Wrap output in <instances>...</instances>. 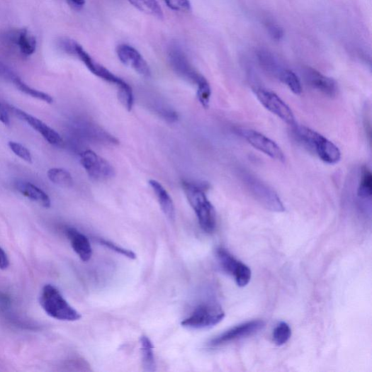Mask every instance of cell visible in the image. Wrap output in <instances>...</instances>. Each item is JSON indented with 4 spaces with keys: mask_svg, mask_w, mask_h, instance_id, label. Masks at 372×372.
Masks as SVG:
<instances>
[{
    "mask_svg": "<svg viewBox=\"0 0 372 372\" xmlns=\"http://www.w3.org/2000/svg\"><path fill=\"white\" fill-rule=\"evenodd\" d=\"M208 188L206 184L183 183L184 191L197 216L200 227L206 233L211 234L216 227V214L205 193Z\"/></svg>",
    "mask_w": 372,
    "mask_h": 372,
    "instance_id": "cell-1",
    "label": "cell"
},
{
    "mask_svg": "<svg viewBox=\"0 0 372 372\" xmlns=\"http://www.w3.org/2000/svg\"><path fill=\"white\" fill-rule=\"evenodd\" d=\"M72 55L77 56L79 60L94 75L115 85L118 90V95L120 103L128 111L132 110L134 105V96L132 88L126 81L94 61L92 57L76 41L74 43Z\"/></svg>",
    "mask_w": 372,
    "mask_h": 372,
    "instance_id": "cell-2",
    "label": "cell"
},
{
    "mask_svg": "<svg viewBox=\"0 0 372 372\" xmlns=\"http://www.w3.org/2000/svg\"><path fill=\"white\" fill-rule=\"evenodd\" d=\"M297 138L309 150L316 154L324 162L335 164L341 159L339 148L332 141L319 133L303 125H293Z\"/></svg>",
    "mask_w": 372,
    "mask_h": 372,
    "instance_id": "cell-3",
    "label": "cell"
},
{
    "mask_svg": "<svg viewBox=\"0 0 372 372\" xmlns=\"http://www.w3.org/2000/svg\"><path fill=\"white\" fill-rule=\"evenodd\" d=\"M40 305L49 317L60 321L75 322L81 314L65 300L58 289L51 284L45 285L40 295Z\"/></svg>",
    "mask_w": 372,
    "mask_h": 372,
    "instance_id": "cell-4",
    "label": "cell"
},
{
    "mask_svg": "<svg viewBox=\"0 0 372 372\" xmlns=\"http://www.w3.org/2000/svg\"><path fill=\"white\" fill-rule=\"evenodd\" d=\"M225 317L222 308L213 303H205L197 306L181 325L193 329H201L214 327Z\"/></svg>",
    "mask_w": 372,
    "mask_h": 372,
    "instance_id": "cell-5",
    "label": "cell"
},
{
    "mask_svg": "<svg viewBox=\"0 0 372 372\" xmlns=\"http://www.w3.org/2000/svg\"><path fill=\"white\" fill-rule=\"evenodd\" d=\"M244 185L252 196L266 209L281 213L284 206L278 194L260 179L247 174L243 177Z\"/></svg>",
    "mask_w": 372,
    "mask_h": 372,
    "instance_id": "cell-6",
    "label": "cell"
},
{
    "mask_svg": "<svg viewBox=\"0 0 372 372\" xmlns=\"http://www.w3.org/2000/svg\"><path fill=\"white\" fill-rule=\"evenodd\" d=\"M80 163L89 177L96 181H106L115 176L113 167L91 150H86L80 154Z\"/></svg>",
    "mask_w": 372,
    "mask_h": 372,
    "instance_id": "cell-7",
    "label": "cell"
},
{
    "mask_svg": "<svg viewBox=\"0 0 372 372\" xmlns=\"http://www.w3.org/2000/svg\"><path fill=\"white\" fill-rule=\"evenodd\" d=\"M254 92L257 100L274 115L288 125L293 126L295 124L293 111L276 94L263 89H256Z\"/></svg>",
    "mask_w": 372,
    "mask_h": 372,
    "instance_id": "cell-8",
    "label": "cell"
},
{
    "mask_svg": "<svg viewBox=\"0 0 372 372\" xmlns=\"http://www.w3.org/2000/svg\"><path fill=\"white\" fill-rule=\"evenodd\" d=\"M216 255L222 269L235 277L239 287H246L252 278L250 269L237 260L230 252L222 247L217 249Z\"/></svg>",
    "mask_w": 372,
    "mask_h": 372,
    "instance_id": "cell-9",
    "label": "cell"
},
{
    "mask_svg": "<svg viewBox=\"0 0 372 372\" xmlns=\"http://www.w3.org/2000/svg\"><path fill=\"white\" fill-rule=\"evenodd\" d=\"M239 134L255 150L260 151L273 159L284 162L285 156L276 142L264 134L249 129H239Z\"/></svg>",
    "mask_w": 372,
    "mask_h": 372,
    "instance_id": "cell-10",
    "label": "cell"
},
{
    "mask_svg": "<svg viewBox=\"0 0 372 372\" xmlns=\"http://www.w3.org/2000/svg\"><path fill=\"white\" fill-rule=\"evenodd\" d=\"M265 327V322L262 320H253L236 326L219 336L213 339L209 345L211 347H218L227 344L232 342L252 336Z\"/></svg>",
    "mask_w": 372,
    "mask_h": 372,
    "instance_id": "cell-11",
    "label": "cell"
},
{
    "mask_svg": "<svg viewBox=\"0 0 372 372\" xmlns=\"http://www.w3.org/2000/svg\"><path fill=\"white\" fill-rule=\"evenodd\" d=\"M169 61L175 72L188 82L197 86L205 79L195 70L185 53L179 48L171 49L169 52Z\"/></svg>",
    "mask_w": 372,
    "mask_h": 372,
    "instance_id": "cell-12",
    "label": "cell"
},
{
    "mask_svg": "<svg viewBox=\"0 0 372 372\" xmlns=\"http://www.w3.org/2000/svg\"><path fill=\"white\" fill-rule=\"evenodd\" d=\"M120 61L125 66L133 69L138 74L150 77L151 69L141 54L133 47L128 45H120L117 48Z\"/></svg>",
    "mask_w": 372,
    "mask_h": 372,
    "instance_id": "cell-13",
    "label": "cell"
},
{
    "mask_svg": "<svg viewBox=\"0 0 372 372\" xmlns=\"http://www.w3.org/2000/svg\"><path fill=\"white\" fill-rule=\"evenodd\" d=\"M16 115L43 135L50 145L60 146L63 144L62 136L39 119L16 108H13Z\"/></svg>",
    "mask_w": 372,
    "mask_h": 372,
    "instance_id": "cell-14",
    "label": "cell"
},
{
    "mask_svg": "<svg viewBox=\"0 0 372 372\" xmlns=\"http://www.w3.org/2000/svg\"><path fill=\"white\" fill-rule=\"evenodd\" d=\"M303 74L305 81L313 89L330 98L336 96L338 89L333 79L309 67L304 69Z\"/></svg>",
    "mask_w": 372,
    "mask_h": 372,
    "instance_id": "cell-15",
    "label": "cell"
},
{
    "mask_svg": "<svg viewBox=\"0 0 372 372\" xmlns=\"http://www.w3.org/2000/svg\"><path fill=\"white\" fill-rule=\"evenodd\" d=\"M66 234L79 259L84 262L89 261L93 255V249L89 238L74 227H68Z\"/></svg>",
    "mask_w": 372,
    "mask_h": 372,
    "instance_id": "cell-16",
    "label": "cell"
},
{
    "mask_svg": "<svg viewBox=\"0 0 372 372\" xmlns=\"http://www.w3.org/2000/svg\"><path fill=\"white\" fill-rule=\"evenodd\" d=\"M149 184L156 194L161 209L165 216L170 220H174L176 218L175 205L167 191L160 183L155 180H150Z\"/></svg>",
    "mask_w": 372,
    "mask_h": 372,
    "instance_id": "cell-17",
    "label": "cell"
},
{
    "mask_svg": "<svg viewBox=\"0 0 372 372\" xmlns=\"http://www.w3.org/2000/svg\"><path fill=\"white\" fill-rule=\"evenodd\" d=\"M18 191L24 196L33 200L45 208L51 206L50 198L48 195L38 186L31 183L22 182L17 185Z\"/></svg>",
    "mask_w": 372,
    "mask_h": 372,
    "instance_id": "cell-18",
    "label": "cell"
},
{
    "mask_svg": "<svg viewBox=\"0 0 372 372\" xmlns=\"http://www.w3.org/2000/svg\"><path fill=\"white\" fill-rule=\"evenodd\" d=\"M13 40L20 52L26 55H33L37 47L35 37L26 30H21L13 35Z\"/></svg>",
    "mask_w": 372,
    "mask_h": 372,
    "instance_id": "cell-19",
    "label": "cell"
},
{
    "mask_svg": "<svg viewBox=\"0 0 372 372\" xmlns=\"http://www.w3.org/2000/svg\"><path fill=\"white\" fill-rule=\"evenodd\" d=\"M142 362L146 371H155L157 363L154 352V346L151 339L146 335L140 337Z\"/></svg>",
    "mask_w": 372,
    "mask_h": 372,
    "instance_id": "cell-20",
    "label": "cell"
},
{
    "mask_svg": "<svg viewBox=\"0 0 372 372\" xmlns=\"http://www.w3.org/2000/svg\"><path fill=\"white\" fill-rule=\"evenodd\" d=\"M128 2L138 11L151 15L159 19L164 18V13L157 0H128Z\"/></svg>",
    "mask_w": 372,
    "mask_h": 372,
    "instance_id": "cell-21",
    "label": "cell"
},
{
    "mask_svg": "<svg viewBox=\"0 0 372 372\" xmlns=\"http://www.w3.org/2000/svg\"><path fill=\"white\" fill-rule=\"evenodd\" d=\"M49 180L54 184L62 188L72 187L74 181L69 171L63 168H52L47 171Z\"/></svg>",
    "mask_w": 372,
    "mask_h": 372,
    "instance_id": "cell-22",
    "label": "cell"
},
{
    "mask_svg": "<svg viewBox=\"0 0 372 372\" xmlns=\"http://www.w3.org/2000/svg\"><path fill=\"white\" fill-rule=\"evenodd\" d=\"M13 81L16 85V87L22 93L30 96L31 97L43 101L47 103H52L53 102L52 98L43 92L33 89L30 86H28L26 83L22 81L18 77L13 75L12 77Z\"/></svg>",
    "mask_w": 372,
    "mask_h": 372,
    "instance_id": "cell-23",
    "label": "cell"
},
{
    "mask_svg": "<svg viewBox=\"0 0 372 372\" xmlns=\"http://www.w3.org/2000/svg\"><path fill=\"white\" fill-rule=\"evenodd\" d=\"M372 195V175L367 167L361 169V179L358 188V196L363 199L371 198Z\"/></svg>",
    "mask_w": 372,
    "mask_h": 372,
    "instance_id": "cell-24",
    "label": "cell"
},
{
    "mask_svg": "<svg viewBox=\"0 0 372 372\" xmlns=\"http://www.w3.org/2000/svg\"><path fill=\"white\" fill-rule=\"evenodd\" d=\"M279 79L295 95H300L303 92L302 85L298 77L291 70L284 69Z\"/></svg>",
    "mask_w": 372,
    "mask_h": 372,
    "instance_id": "cell-25",
    "label": "cell"
},
{
    "mask_svg": "<svg viewBox=\"0 0 372 372\" xmlns=\"http://www.w3.org/2000/svg\"><path fill=\"white\" fill-rule=\"evenodd\" d=\"M292 336V330L288 324L280 322L274 329L273 339L275 344L281 346L287 343Z\"/></svg>",
    "mask_w": 372,
    "mask_h": 372,
    "instance_id": "cell-26",
    "label": "cell"
},
{
    "mask_svg": "<svg viewBox=\"0 0 372 372\" xmlns=\"http://www.w3.org/2000/svg\"><path fill=\"white\" fill-rule=\"evenodd\" d=\"M197 98L205 108H208L212 96L210 85L205 79L197 85Z\"/></svg>",
    "mask_w": 372,
    "mask_h": 372,
    "instance_id": "cell-27",
    "label": "cell"
},
{
    "mask_svg": "<svg viewBox=\"0 0 372 372\" xmlns=\"http://www.w3.org/2000/svg\"><path fill=\"white\" fill-rule=\"evenodd\" d=\"M260 60L264 67L270 72L277 75L279 78L281 74L284 69H282L274 57L267 52H261Z\"/></svg>",
    "mask_w": 372,
    "mask_h": 372,
    "instance_id": "cell-28",
    "label": "cell"
},
{
    "mask_svg": "<svg viewBox=\"0 0 372 372\" xmlns=\"http://www.w3.org/2000/svg\"><path fill=\"white\" fill-rule=\"evenodd\" d=\"M9 147L11 151L22 160L27 163L33 164V157L30 150L19 144V142L11 141L9 142Z\"/></svg>",
    "mask_w": 372,
    "mask_h": 372,
    "instance_id": "cell-29",
    "label": "cell"
},
{
    "mask_svg": "<svg viewBox=\"0 0 372 372\" xmlns=\"http://www.w3.org/2000/svg\"><path fill=\"white\" fill-rule=\"evenodd\" d=\"M171 10L179 12H189L191 11V4L189 0H164Z\"/></svg>",
    "mask_w": 372,
    "mask_h": 372,
    "instance_id": "cell-30",
    "label": "cell"
},
{
    "mask_svg": "<svg viewBox=\"0 0 372 372\" xmlns=\"http://www.w3.org/2000/svg\"><path fill=\"white\" fill-rule=\"evenodd\" d=\"M98 242H100V244H101L102 245L112 249L113 251H115L117 252L118 253H120L121 254H123L128 257H129V259H135V254L130 250H128V249H125L115 244H113L109 241H107V240H105V239H98Z\"/></svg>",
    "mask_w": 372,
    "mask_h": 372,
    "instance_id": "cell-31",
    "label": "cell"
},
{
    "mask_svg": "<svg viewBox=\"0 0 372 372\" xmlns=\"http://www.w3.org/2000/svg\"><path fill=\"white\" fill-rule=\"evenodd\" d=\"M269 31L271 35V36L275 40H280L283 36V33L281 28L275 24H269L268 26Z\"/></svg>",
    "mask_w": 372,
    "mask_h": 372,
    "instance_id": "cell-32",
    "label": "cell"
},
{
    "mask_svg": "<svg viewBox=\"0 0 372 372\" xmlns=\"http://www.w3.org/2000/svg\"><path fill=\"white\" fill-rule=\"evenodd\" d=\"M0 123H2L6 126L11 125L9 114L6 107L2 103H0Z\"/></svg>",
    "mask_w": 372,
    "mask_h": 372,
    "instance_id": "cell-33",
    "label": "cell"
},
{
    "mask_svg": "<svg viewBox=\"0 0 372 372\" xmlns=\"http://www.w3.org/2000/svg\"><path fill=\"white\" fill-rule=\"evenodd\" d=\"M10 266V261L6 252L0 247V269L6 270Z\"/></svg>",
    "mask_w": 372,
    "mask_h": 372,
    "instance_id": "cell-34",
    "label": "cell"
},
{
    "mask_svg": "<svg viewBox=\"0 0 372 372\" xmlns=\"http://www.w3.org/2000/svg\"><path fill=\"white\" fill-rule=\"evenodd\" d=\"M69 4L74 9L80 10L85 5V0H68Z\"/></svg>",
    "mask_w": 372,
    "mask_h": 372,
    "instance_id": "cell-35",
    "label": "cell"
}]
</instances>
